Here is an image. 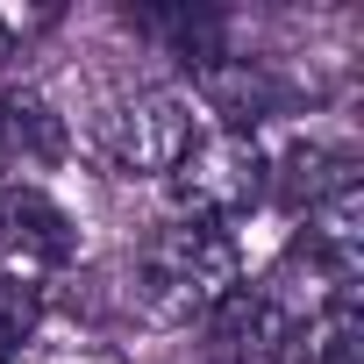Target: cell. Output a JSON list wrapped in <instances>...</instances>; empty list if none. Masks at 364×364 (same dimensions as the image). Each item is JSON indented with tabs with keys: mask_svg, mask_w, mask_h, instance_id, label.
<instances>
[{
	"mask_svg": "<svg viewBox=\"0 0 364 364\" xmlns=\"http://www.w3.org/2000/svg\"><path fill=\"white\" fill-rule=\"evenodd\" d=\"M236 286H243V250L215 222H171L129 257V300L157 328L208 321Z\"/></svg>",
	"mask_w": 364,
	"mask_h": 364,
	"instance_id": "cell-1",
	"label": "cell"
},
{
	"mask_svg": "<svg viewBox=\"0 0 364 364\" xmlns=\"http://www.w3.org/2000/svg\"><path fill=\"white\" fill-rule=\"evenodd\" d=\"M86 143L122 178H171L178 157L200 143V122H193V100H178L171 86H136L93 114Z\"/></svg>",
	"mask_w": 364,
	"mask_h": 364,
	"instance_id": "cell-2",
	"label": "cell"
},
{
	"mask_svg": "<svg viewBox=\"0 0 364 364\" xmlns=\"http://www.w3.org/2000/svg\"><path fill=\"white\" fill-rule=\"evenodd\" d=\"M264 171H272V157H264L257 136H208V143H193L186 157H178V171L164 178V186H171L178 222L229 229L243 208L264 200Z\"/></svg>",
	"mask_w": 364,
	"mask_h": 364,
	"instance_id": "cell-3",
	"label": "cell"
},
{
	"mask_svg": "<svg viewBox=\"0 0 364 364\" xmlns=\"http://www.w3.org/2000/svg\"><path fill=\"white\" fill-rule=\"evenodd\" d=\"M0 257H15V264H72L79 257V222L36 178H0Z\"/></svg>",
	"mask_w": 364,
	"mask_h": 364,
	"instance_id": "cell-4",
	"label": "cell"
},
{
	"mask_svg": "<svg viewBox=\"0 0 364 364\" xmlns=\"http://www.w3.org/2000/svg\"><path fill=\"white\" fill-rule=\"evenodd\" d=\"M72 157V129L65 114L29 93V86H8L0 93V171H50Z\"/></svg>",
	"mask_w": 364,
	"mask_h": 364,
	"instance_id": "cell-5",
	"label": "cell"
},
{
	"mask_svg": "<svg viewBox=\"0 0 364 364\" xmlns=\"http://www.w3.org/2000/svg\"><path fill=\"white\" fill-rule=\"evenodd\" d=\"M350 178H357L350 150H328V143H293V150H279V157H272V171H264V200H279L286 215H314L336 186H350Z\"/></svg>",
	"mask_w": 364,
	"mask_h": 364,
	"instance_id": "cell-6",
	"label": "cell"
},
{
	"mask_svg": "<svg viewBox=\"0 0 364 364\" xmlns=\"http://www.w3.org/2000/svg\"><path fill=\"white\" fill-rule=\"evenodd\" d=\"M43 314H50V293L36 279H0V364H15L36 343Z\"/></svg>",
	"mask_w": 364,
	"mask_h": 364,
	"instance_id": "cell-7",
	"label": "cell"
}]
</instances>
